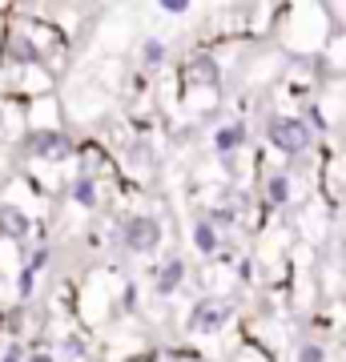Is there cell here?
<instances>
[{"instance_id": "cell-1", "label": "cell", "mask_w": 346, "mask_h": 362, "mask_svg": "<svg viewBox=\"0 0 346 362\" xmlns=\"http://www.w3.org/2000/svg\"><path fill=\"white\" fill-rule=\"evenodd\" d=\"M266 137L282 153H302V149H310V125L298 121V117H274L266 125Z\"/></svg>"}, {"instance_id": "cell-2", "label": "cell", "mask_w": 346, "mask_h": 362, "mask_svg": "<svg viewBox=\"0 0 346 362\" xmlns=\"http://www.w3.org/2000/svg\"><path fill=\"white\" fill-rule=\"evenodd\" d=\"M25 149L33 157H45V161H64L73 153V141L57 129H33V133H25Z\"/></svg>"}, {"instance_id": "cell-3", "label": "cell", "mask_w": 346, "mask_h": 362, "mask_svg": "<svg viewBox=\"0 0 346 362\" xmlns=\"http://www.w3.org/2000/svg\"><path fill=\"white\" fill-rule=\"evenodd\" d=\"M233 318V302H226V298H202L197 306H193L190 314V330H221V326Z\"/></svg>"}, {"instance_id": "cell-4", "label": "cell", "mask_w": 346, "mask_h": 362, "mask_svg": "<svg viewBox=\"0 0 346 362\" xmlns=\"http://www.w3.org/2000/svg\"><path fill=\"white\" fill-rule=\"evenodd\" d=\"M121 242H125L133 254H149V250L161 242V226H157L154 218L137 214V218H129L125 226H121Z\"/></svg>"}, {"instance_id": "cell-5", "label": "cell", "mask_w": 346, "mask_h": 362, "mask_svg": "<svg viewBox=\"0 0 346 362\" xmlns=\"http://www.w3.org/2000/svg\"><path fill=\"white\" fill-rule=\"evenodd\" d=\"M185 81L190 85H218V65L209 57H197V61L185 65Z\"/></svg>"}, {"instance_id": "cell-6", "label": "cell", "mask_w": 346, "mask_h": 362, "mask_svg": "<svg viewBox=\"0 0 346 362\" xmlns=\"http://www.w3.org/2000/svg\"><path fill=\"white\" fill-rule=\"evenodd\" d=\"M0 230L21 238V233H28V218H25L16 206H0Z\"/></svg>"}, {"instance_id": "cell-7", "label": "cell", "mask_w": 346, "mask_h": 362, "mask_svg": "<svg viewBox=\"0 0 346 362\" xmlns=\"http://www.w3.org/2000/svg\"><path fill=\"white\" fill-rule=\"evenodd\" d=\"M181 270H185L181 262H169L166 270H161V278H157V294H173L181 286Z\"/></svg>"}, {"instance_id": "cell-8", "label": "cell", "mask_w": 346, "mask_h": 362, "mask_svg": "<svg viewBox=\"0 0 346 362\" xmlns=\"http://www.w3.org/2000/svg\"><path fill=\"white\" fill-rule=\"evenodd\" d=\"M193 238H197V250H202V254H214V250H218V233H214V226H197V230H193Z\"/></svg>"}, {"instance_id": "cell-9", "label": "cell", "mask_w": 346, "mask_h": 362, "mask_svg": "<svg viewBox=\"0 0 346 362\" xmlns=\"http://www.w3.org/2000/svg\"><path fill=\"white\" fill-rule=\"evenodd\" d=\"M142 61L145 65H161V61H166V45H161V40H145Z\"/></svg>"}, {"instance_id": "cell-10", "label": "cell", "mask_w": 346, "mask_h": 362, "mask_svg": "<svg viewBox=\"0 0 346 362\" xmlns=\"http://www.w3.org/2000/svg\"><path fill=\"white\" fill-rule=\"evenodd\" d=\"M242 125H230V129H221L218 133V149H238V145H242Z\"/></svg>"}, {"instance_id": "cell-11", "label": "cell", "mask_w": 346, "mask_h": 362, "mask_svg": "<svg viewBox=\"0 0 346 362\" xmlns=\"http://www.w3.org/2000/svg\"><path fill=\"white\" fill-rule=\"evenodd\" d=\"M286 197H290V181H286V177H270V202H278V206H282Z\"/></svg>"}, {"instance_id": "cell-12", "label": "cell", "mask_w": 346, "mask_h": 362, "mask_svg": "<svg viewBox=\"0 0 346 362\" xmlns=\"http://www.w3.org/2000/svg\"><path fill=\"white\" fill-rule=\"evenodd\" d=\"M93 197H97V189H93V181H85V177H81V181H77V202H81V206H93Z\"/></svg>"}, {"instance_id": "cell-13", "label": "cell", "mask_w": 346, "mask_h": 362, "mask_svg": "<svg viewBox=\"0 0 346 362\" xmlns=\"http://www.w3.org/2000/svg\"><path fill=\"white\" fill-rule=\"evenodd\" d=\"M13 57H16V61H37L33 45H25V40H13Z\"/></svg>"}, {"instance_id": "cell-14", "label": "cell", "mask_w": 346, "mask_h": 362, "mask_svg": "<svg viewBox=\"0 0 346 362\" xmlns=\"http://www.w3.org/2000/svg\"><path fill=\"white\" fill-rule=\"evenodd\" d=\"M298 362H326V354H322L318 346H302L298 350Z\"/></svg>"}, {"instance_id": "cell-15", "label": "cell", "mask_w": 346, "mask_h": 362, "mask_svg": "<svg viewBox=\"0 0 346 362\" xmlns=\"http://www.w3.org/2000/svg\"><path fill=\"white\" fill-rule=\"evenodd\" d=\"M161 8H169V13H185L190 4H185V0H161Z\"/></svg>"}, {"instance_id": "cell-16", "label": "cell", "mask_w": 346, "mask_h": 362, "mask_svg": "<svg viewBox=\"0 0 346 362\" xmlns=\"http://www.w3.org/2000/svg\"><path fill=\"white\" fill-rule=\"evenodd\" d=\"M0 362H21V350L13 346V350H8V354H4V358H0Z\"/></svg>"}, {"instance_id": "cell-17", "label": "cell", "mask_w": 346, "mask_h": 362, "mask_svg": "<svg viewBox=\"0 0 346 362\" xmlns=\"http://www.w3.org/2000/svg\"><path fill=\"white\" fill-rule=\"evenodd\" d=\"M28 362H52V358H49V354H33Z\"/></svg>"}]
</instances>
